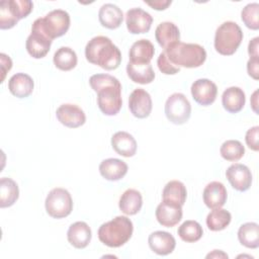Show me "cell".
I'll list each match as a JSON object with an SVG mask.
<instances>
[{
  "mask_svg": "<svg viewBox=\"0 0 259 259\" xmlns=\"http://www.w3.org/2000/svg\"><path fill=\"white\" fill-rule=\"evenodd\" d=\"M91 88L97 93V105L105 115H115L122 106L121 84L108 74H95L89 79Z\"/></svg>",
  "mask_w": 259,
  "mask_h": 259,
  "instance_id": "1",
  "label": "cell"
},
{
  "mask_svg": "<svg viewBox=\"0 0 259 259\" xmlns=\"http://www.w3.org/2000/svg\"><path fill=\"white\" fill-rule=\"evenodd\" d=\"M86 60L104 70H115L121 63L119 49L107 36L97 35L91 38L85 48Z\"/></svg>",
  "mask_w": 259,
  "mask_h": 259,
  "instance_id": "2",
  "label": "cell"
},
{
  "mask_svg": "<svg viewBox=\"0 0 259 259\" xmlns=\"http://www.w3.org/2000/svg\"><path fill=\"white\" fill-rule=\"evenodd\" d=\"M168 60L176 67L197 68L206 60V52L203 47L197 44L175 42L164 50Z\"/></svg>",
  "mask_w": 259,
  "mask_h": 259,
  "instance_id": "3",
  "label": "cell"
},
{
  "mask_svg": "<svg viewBox=\"0 0 259 259\" xmlns=\"http://www.w3.org/2000/svg\"><path fill=\"white\" fill-rule=\"evenodd\" d=\"M133 231V222L124 215H117L99 227L98 238L104 245L118 248L132 238Z\"/></svg>",
  "mask_w": 259,
  "mask_h": 259,
  "instance_id": "4",
  "label": "cell"
},
{
  "mask_svg": "<svg viewBox=\"0 0 259 259\" xmlns=\"http://www.w3.org/2000/svg\"><path fill=\"white\" fill-rule=\"evenodd\" d=\"M70 15L63 9H55L49 12L45 17L35 19L31 29L38 30L47 35L50 39H54L64 35L70 27Z\"/></svg>",
  "mask_w": 259,
  "mask_h": 259,
  "instance_id": "5",
  "label": "cell"
},
{
  "mask_svg": "<svg viewBox=\"0 0 259 259\" xmlns=\"http://www.w3.org/2000/svg\"><path fill=\"white\" fill-rule=\"evenodd\" d=\"M243 40V31L234 21L222 23L215 30L214 49L224 56H231L236 53Z\"/></svg>",
  "mask_w": 259,
  "mask_h": 259,
  "instance_id": "6",
  "label": "cell"
},
{
  "mask_svg": "<svg viewBox=\"0 0 259 259\" xmlns=\"http://www.w3.org/2000/svg\"><path fill=\"white\" fill-rule=\"evenodd\" d=\"M33 3L30 0H4L0 3V28L10 29L30 14Z\"/></svg>",
  "mask_w": 259,
  "mask_h": 259,
  "instance_id": "7",
  "label": "cell"
},
{
  "mask_svg": "<svg viewBox=\"0 0 259 259\" xmlns=\"http://www.w3.org/2000/svg\"><path fill=\"white\" fill-rule=\"evenodd\" d=\"M45 205L50 217L54 219H63L72 212L73 200L67 189L57 187L49 192Z\"/></svg>",
  "mask_w": 259,
  "mask_h": 259,
  "instance_id": "8",
  "label": "cell"
},
{
  "mask_svg": "<svg viewBox=\"0 0 259 259\" xmlns=\"http://www.w3.org/2000/svg\"><path fill=\"white\" fill-rule=\"evenodd\" d=\"M167 119L174 124H183L188 121L191 114V105L182 93H173L165 103Z\"/></svg>",
  "mask_w": 259,
  "mask_h": 259,
  "instance_id": "9",
  "label": "cell"
},
{
  "mask_svg": "<svg viewBox=\"0 0 259 259\" xmlns=\"http://www.w3.org/2000/svg\"><path fill=\"white\" fill-rule=\"evenodd\" d=\"M152 107L151 95L145 89L137 88L131 93L128 97V108L135 117H148L152 111Z\"/></svg>",
  "mask_w": 259,
  "mask_h": 259,
  "instance_id": "10",
  "label": "cell"
},
{
  "mask_svg": "<svg viewBox=\"0 0 259 259\" xmlns=\"http://www.w3.org/2000/svg\"><path fill=\"white\" fill-rule=\"evenodd\" d=\"M153 17L142 8H132L125 14V23L127 30L133 34L146 33L150 30Z\"/></svg>",
  "mask_w": 259,
  "mask_h": 259,
  "instance_id": "11",
  "label": "cell"
},
{
  "mask_svg": "<svg viewBox=\"0 0 259 259\" xmlns=\"http://www.w3.org/2000/svg\"><path fill=\"white\" fill-rule=\"evenodd\" d=\"M217 94L218 87L209 79H197L191 85V95L193 99L202 106L212 104L217 98Z\"/></svg>",
  "mask_w": 259,
  "mask_h": 259,
  "instance_id": "12",
  "label": "cell"
},
{
  "mask_svg": "<svg viewBox=\"0 0 259 259\" xmlns=\"http://www.w3.org/2000/svg\"><path fill=\"white\" fill-rule=\"evenodd\" d=\"M56 116L63 125L71 128L79 127L86 121L84 111L78 105L71 103L60 105L56 111Z\"/></svg>",
  "mask_w": 259,
  "mask_h": 259,
  "instance_id": "13",
  "label": "cell"
},
{
  "mask_svg": "<svg viewBox=\"0 0 259 259\" xmlns=\"http://www.w3.org/2000/svg\"><path fill=\"white\" fill-rule=\"evenodd\" d=\"M226 176L232 187L238 191L244 192L251 187L252 173L244 164L235 163L231 165L226 171Z\"/></svg>",
  "mask_w": 259,
  "mask_h": 259,
  "instance_id": "14",
  "label": "cell"
},
{
  "mask_svg": "<svg viewBox=\"0 0 259 259\" xmlns=\"http://www.w3.org/2000/svg\"><path fill=\"white\" fill-rule=\"evenodd\" d=\"M156 219L160 225L172 228L182 219V206L179 204L162 201L156 208Z\"/></svg>",
  "mask_w": 259,
  "mask_h": 259,
  "instance_id": "15",
  "label": "cell"
},
{
  "mask_svg": "<svg viewBox=\"0 0 259 259\" xmlns=\"http://www.w3.org/2000/svg\"><path fill=\"white\" fill-rule=\"evenodd\" d=\"M150 249L158 255L171 254L176 246L175 238L168 232L156 231L153 232L148 239Z\"/></svg>",
  "mask_w": 259,
  "mask_h": 259,
  "instance_id": "16",
  "label": "cell"
},
{
  "mask_svg": "<svg viewBox=\"0 0 259 259\" xmlns=\"http://www.w3.org/2000/svg\"><path fill=\"white\" fill-rule=\"evenodd\" d=\"M52 39L38 30L31 29V33L26 39V51L34 59H41L50 52Z\"/></svg>",
  "mask_w": 259,
  "mask_h": 259,
  "instance_id": "17",
  "label": "cell"
},
{
  "mask_svg": "<svg viewBox=\"0 0 259 259\" xmlns=\"http://www.w3.org/2000/svg\"><path fill=\"white\" fill-rule=\"evenodd\" d=\"M202 197L204 204L208 208L214 209L222 207L226 203L228 193L222 182L212 181L204 187Z\"/></svg>",
  "mask_w": 259,
  "mask_h": 259,
  "instance_id": "18",
  "label": "cell"
},
{
  "mask_svg": "<svg viewBox=\"0 0 259 259\" xmlns=\"http://www.w3.org/2000/svg\"><path fill=\"white\" fill-rule=\"evenodd\" d=\"M92 233L85 222H76L69 227L67 232L68 242L77 249L86 248L91 241Z\"/></svg>",
  "mask_w": 259,
  "mask_h": 259,
  "instance_id": "19",
  "label": "cell"
},
{
  "mask_svg": "<svg viewBox=\"0 0 259 259\" xmlns=\"http://www.w3.org/2000/svg\"><path fill=\"white\" fill-rule=\"evenodd\" d=\"M155 54L154 45L146 38H142L133 44L130 50V62L133 64H150Z\"/></svg>",
  "mask_w": 259,
  "mask_h": 259,
  "instance_id": "20",
  "label": "cell"
},
{
  "mask_svg": "<svg viewBox=\"0 0 259 259\" xmlns=\"http://www.w3.org/2000/svg\"><path fill=\"white\" fill-rule=\"evenodd\" d=\"M99 172L106 180L117 181L123 178L127 173V165L119 159L108 158L100 163Z\"/></svg>",
  "mask_w": 259,
  "mask_h": 259,
  "instance_id": "21",
  "label": "cell"
},
{
  "mask_svg": "<svg viewBox=\"0 0 259 259\" xmlns=\"http://www.w3.org/2000/svg\"><path fill=\"white\" fill-rule=\"evenodd\" d=\"M33 87L34 83L32 78L24 73H16L8 81L10 93L18 98L29 96L33 91Z\"/></svg>",
  "mask_w": 259,
  "mask_h": 259,
  "instance_id": "22",
  "label": "cell"
},
{
  "mask_svg": "<svg viewBox=\"0 0 259 259\" xmlns=\"http://www.w3.org/2000/svg\"><path fill=\"white\" fill-rule=\"evenodd\" d=\"M155 37L158 44L166 50L171 45L180 41V31L177 25L173 22L164 21L156 27Z\"/></svg>",
  "mask_w": 259,
  "mask_h": 259,
  "instance_id": "23",
  "label": "cell"
},
{
  "mask_svg": "<svg viewBox=\"0 0 259 259\" xmlns=\"http://www.w3.org/2000/svg\"><path fill=\"white\" fill-rule=\"evenodd\" d=\"M245 102L246 96L240 87L232 86L223 92L222 104L230 113H237L241 111L245 105Z\"/></svg>",
  "mask_w": 259,
  "mask_h": 259,
  "instance_id": "24",
  "label": "cell"
},
{
  "mask_svg": "<svg viewBox=\"0 0 259 259\" xmlns=\"http://www.w3.org/2000/svg\"><path fill=\"white\" fill-rule=\"evenodd\" d=\"M113 150L122 157H133L137 152V142L135 138L126 132H116L111 138Z\"/></svg>",
  "mask_w": 259,
  "mask_h": 259,
  "instance_id": "25",
  "label": "cell"
},
{
  "mask_svg": "<svg viewBox=\"0 0 259 259\" xmlns=\"http://www.w3.org/2000/svg\"><path fill=\"white\" fill-rule=\"evenodd\" d=\"M98 18L102 26L109 29H115L121 24L123 14L118 6L112 3H106L100 7Z\"/></svg>",
  "mask_w": 259,
  "mask_h": 259,
  "instance_id": "26",
  "label": "cell"
},
{
  "mask_svg": "<svg viewBox=\"0 0 259 259\" xmlns=\"http://www.w3.org/2000/svg\"><path fill=\"white\" fill-rule=\"evenodd\" d=\"M143 205V197L140 191L130 188L126 189L120 196L118 206L119 209L126 215L138 213Z\"/></svg>",
  "mask_w": 259,
  "mask_h": 259,
  "instance_id": "27",
  "label": "cell"
},
{
  "mask_svg": "<svg viewBox=\"0 0 259 259\" xmlns=\"http://www.w3.org/2000/svg\"><path fill=\"white\" fill-rule=\"evenodd\" d=\"M126 73L133 82L139 84H150L155 79V72L151 64H133L128 62Z\"/></svg>",
  "mask_w": 259,
  "mask_h": 259,
  "instance_id": "28",
  "label": "cell"
},
{
  "mask_svg": "<svg viewBox=\"0 0 259 259\" xmlns=\"http://www.w3.org/2000/svg\"><path fill=\"white\" fill-rule=\"evenodd\" d=\"M162 196L163 201L179 204L182 206L186 200L187 190L185 185L181 181L171 180L165 185Z\"/></svg>",
  "mask_w": 259,
  "mask_h": 259,
  "instance_id": "29",
  "label": "cell"
},
{
  "mask_svg": "<svg viewBox=\"0 0 259 259\" xmlns=\"http://www.w3.org/2000/svg\"><path fill=\"white\" fill-rule=\"evenodd\" d=\"M19 196L17 183L8 177L0 179V207H9L13 205Z\"/></svg>",
  "mask_w": 259,
  "mask_h": 259,
  "instance_id": "30",
  "label": "cell"
},
{
  "mask_svg": "<svg viewBox=\"0 0 259 259\" xmlns=\"http://www.w3.org/2000/svg\"><path fill=\"white\" fill-rule=\"evenodd\" d=\"M240 243L250 249L259 247V226L257 223L243 224L238 231Z\"/></svg>",
  "mask_w": 259,
  "mask_h": 259,
  "instance_id": "31",
  "label": "cell"
},
{
  "mask_svg": "<svg viewBox=\"0 0 259 259\" xmlns=\"http://www.w3.org/2000/svg\"><path fill=\"white\" fill-rule=\"evenodd\" d=\"M55 66L62 71H70L77 65L78 59L74 50L69 47H61L54 55Z\"/></svg>",
  "mask_w": 259,
  "mask_h": 259,
  "instance_id": "32",
  "label": "cell"
},
{
  "mask_svg": "<svg viewBox=\"0 0 259 259\" xmlns=\"http://www.w3.org/2000/svg\"><path fill=\"white\" fill-rule=\"evenodd\" d=\"M232 215L230 211L224 208H214L206 217V226L212 232L225 230L231 223Z\"/></svg>",
  "mask_w": 259,
  "mask_h": 259,
  "instance_id": "33",
  "label": "cell"
},
{
  "mask_svg": "<svg viewBox=\"0 0 259 259\" xmlns=\"http://www.w3.org/2000/svg\"><path fill=\"white\" fill-rule=\"evenodd\" d=\"M178 236L180 239L186 243H194L201 239L203 235L202 227L196 221H185L178 228Z\"/></svg>",
  "mask_w": 259,
  "mask_h": 259,
  "instance_id": "34",
  "label": "cell"
},
{
  "mask_svg": "<svg viewBox=\"0 0 259 259\" xmlns=\"http://www.w3.org/2000/svg\"><path fill=\"white\" fill-rule=\"evenodd\" d=\"M221 156L230 162L239 161L245 154V148L240 141L228 140L223 143L220 149Z\"/></svg>",
  "mask_w": 259,
  "mask_h": 259,
  "instance_id": "35",
  "label": "cell"
},
{
  "mask_svg": "<svg viewBox=\"0 0 259 259\" xmlns=\"http://www.w3.org/2000/svg\"><path fill=\"white\" fill-rule=\"evenodd\" d=\"M258 14H259V4L258 3H249L247 4L242 12H241V18L244 24L253 30H257L259 28V20H258Z\"/></svg>",
  "mask_w": 259,
  "mask_h": 259,
  "instance_id": "36",
  "label": "cell"
},
{
  "mask_svg": "<svg viewBox=\"0 0 259 259\" xmlns=\"http://www.w3.org/2000/svg\"><path fill=\"white\" fill-rule=\"evenodd\" d=\"M157 65H158V68L159 70L165 74V75H174V74H177L179 71H180V68L179 67H176L174 66L167 58V56L165 55L164 52H162L158 59H157Z\"/></svg>",
  "mask_w": 259,
  "mask_h": 259,
  "instance_id": "37",
  "label": "cell"
},
{
  "mask_svg": "<svg viewBox=\"0 0 259 259\" xmlns=\"http://www.w3.org/2000/svg\"><path fill=\"white\" fill-rule=\"evenodd\" d=\"M258 135H259V126L255 125L251 128H249L246 133L245 136V141L247 146L253 150V151H258L259 146H258Z\"/></svg>",
  "mask_w": 259,
  "mask_h": 259,
  "instance_id": "38",
  "label": "cell"
},
{
  "mask_svg": "<svg viewBox=\"0 0 259 259\" xmlns=\"http://www.w3.org/2000/svg\"><path fill=\"white\" fill-rule=\"evenodd\" d=\"M247 72L254 80L259 79V58H250L247 63Z\"/></svg>",
  "mask_w": 259,
  "mask_h": 259,
  "instance_id": "39",
  "label": "cell"
},
{
  "mask_svg": "<svg viewBox=\"0 0 259 259\" xmlns=\"http://www.w3.org/2000/svg\"><path fill=\"white\" fill-rule=\"evenodd\" d=\"M0 59H1V72H2V78H1V82L4 81L6 73L8 71H10V69L12 68V61L11 59L5 55V54H0Z\"/></svg>",
  "mask_w": 259,
  "mask_h": 259,
  "instance_id": "40",
  "label": "cell"
},
{
  "mask_svg": "<svg viewBox=\"0 0 259 259\" xmlns=\"http://www.w3.org/2000/svg\"><path fill=\"white\" fill-rule=\"evenodd\" d=\"M259 37L256 36L250 40L248 46V54L250 58H258L259 57Z\"/></svg>",
  "mask_w": 259,
  "mask_h": 259,
  "instance_id": "41",
  "label": "cell"
},
{
  "mask_svg": "<svg viewBox=\"0 0 259 259\" xmlns=\"http://www.w3.org/2000/svg\"><path fill=\"white\" fill-rule=\"evenodd\" d=\"M146 4L155 10H165L171 4V0H157L154 2H146Z\"/></svg>",
  "mask_w": 259,
  "mask_h": 259,
  "instance_id": "42",
  "label": "cell"
},
{
  "mask_svg": "<svg viewBox=\"0 0 259 259\" xmlns=\"http://www.w3.org/2000/svg\"><path fill=\"white\" fill-rule=\"evenodd\" d=\"M258 90H255L254 93L252 94V97H251V105H252V109L254 110V112L256 114H258Z\"/></svg>",
  "mask_w": 259,
  "mask_h": 259,
  "instance_id": "43",
  "label": "cell"
},
{
  "mask_svg": "<svg viewBox=\"0 0 259 259\" xmlns=\"http://www.w3.org/2000/svg\"><path fill=\"white\" fill-rule=\"evenodd\" d=\"M206 258H228V255L221 250H213L211 253L206 255Z\"/></svg>",
  "mask_w": 259,
  "mask_h": 259,
  "instance_id": "44",
  "label": "cell"
}]
</instances>
